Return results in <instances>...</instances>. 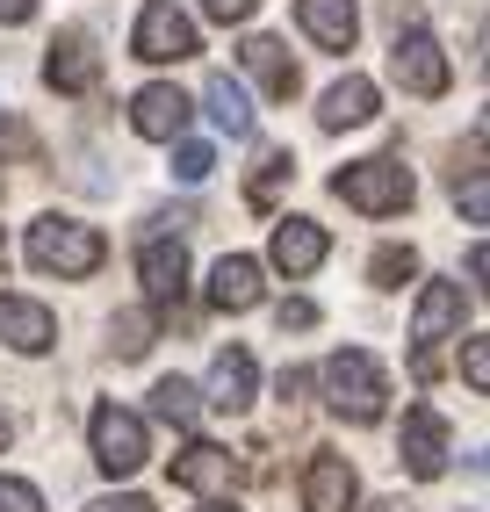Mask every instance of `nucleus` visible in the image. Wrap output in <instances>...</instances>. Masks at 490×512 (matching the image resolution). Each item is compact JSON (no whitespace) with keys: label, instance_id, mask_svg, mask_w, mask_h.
Returning <instances> with one entry per match:
<instances>
[{"label":"nucleus","instance_id":"obj_1","mask_svg":"<svg viewBox=\"0 0 490 512\" xmlns=\"http://www.w3.org/2000/svg\"><path fill=\"white\" fill-rule=\"evenodd\" d=\"M325 404L339 419H354V426H375L382 419V404H390V383H382V368L368 347H346L325 361Z\"/></svg>","mask_w":490,"mask_h":512},{"label":"nucleus","instance_id":"obj_2","mask_svg":"<svg viewBox=\"0 0 490 512\" xmlns=\"http://www.w3.org/2000/svg\"><path fill=\"white\" fill-rule=\"evenodd\" d=\"M29 260L44 267V275H94L101 260H109V246H101V231L94 224H73V217H44V224H29Z\"/></svg>","mask_w":490,"mask_h":512},{"label":"nucleus","instance_id":"obj_3","mask_svg":"<svg viewBox=\"0 0 490 512\" xmlns=\"http://www.w3.org/2000/svg\"><path fill=\"white\" fill-rule=\"evenodd\" d=\"M332 195L346 202V210H368V217H397L411 210V174L397 159H354L332 174Z\"/></svg>","mask_w":490,"mask_h":512},{"label":"nucleus","instance_id":"obj_4","mask_svg":"<svg viewBox=\"0 0 490 512\" xmlns=\"http://www.w3.org/2000/svg\"><path fill=\"white\" fill-rule=\"evenodd\" d=\"M130 51L145 58V65H181V58H195L202 44H195V22H188L181 8H173V0H152V8L137 15Z\"/></svg>","mask_w":490,"mask_h":512},{"label":"nucleus","instance_id":"obj_5","mask_svg":"<svg viewBox=\"0 0 490 512\" xmlns=\"http://www.w3.org/2000/svg\"><path fill=\"white\" fill-rule=\"evenodd\" d=\"M390 73H397V87H404V94H418V101H440V94H447V51L426 37V29H397Z\"/></svg>","mask_w":490,"mask_h":512},{"label":"nucleus","instance_id":"obj_6","mask_svg":"<svg viewBox=\"0 0 490 512\" xmlns=\"http://www.w3.org/2000/svg\"><path fill=\"white\" fill-rule=\"evenodd\" d=\"M87 433H94V462L109 469V476L145 469V419H137V412H123V404H101Z\"/></svg>","mask_w":490,"mask_h":512},{"label":"nucleus","instance_id":"obj_7","mask_svg":"<svg viewBox=\"0 0 490 512\" xmlns=\"http://www.w3.org/2000/svg\"><path fill=\"white\" fill-rule=\"evenodd\" d=\"M462 325V289L454 282H426V296H418V318H411V339H418V383L433 375V347Z\"/></svg>","mask_w":490,"mask_h":512},{"label":"nucleus","instance_id":"obj_8","mask_svg":"<svg viewBox=\"0 0 490 512\" xmlns=\"http://www.w3.org/2000/svg\"><path fill=\"white\" fill-rule=\"evenodd\" d=\"M188 116H195V101L181 94V87H145V94H137L130 101V123H137V138H159V145H173V138H181V130H188Z\"/></svg>","mask_w":490,"mask_h":512},{"label":"nucleus","instance_id":"obj_9","mask_svg":"<svg viewBox=\"0 0 490 512\" xmlns=\"http://www.w3.org/2000/svg\"><path fill=\"white\" fill-rule=\"evenodd\" d=\"M354 462L346 455H310L303 469V512H354Z\"/></svg>","mask_w":490,"mask_h":512},{"label":"nucleus","instance_id":"obj_10","mask_svg":"<svg viewBox=\"0 0 490 512\" xmlns=\"http://www.w3.org/2000/svg\"><path fill=\"white\" fill-rule=\"evenodd\" d=\"M44 80H51L58 94H87V87L101 80V58H94V44L80 37V29H65V37L51 44V58H44Z\"/></svg>","mask_w":490,"mask_h":512},{"label":"nucleus","instance_id":"obj_11","mask_svg":"<svg viewBox=\"0 0 490 512\" xmlns=\"http://www.w3.org/2000/svg\"><path fill=\"white\" fill-rule=\"evenodd\" d=\"M404 469L411 476H440L447 469V426L433 404H411V419H404Z\"/></svg>","mask_w":490,"mask_h":512},{"label":"nucleus","instance_id":"obj_12","mask_svg":"<svg viewBox=\"0 0 490 512\" xmlns=\"http://www.w3.org/2000/svg\"><path fill=\"white\" fill-rule=\"evenodd\" d=\"M0 339H8L15 354H44L58 339V318L44 303H29V296H0Z\"/></svg>","mask_w":490,"mask_h":512},{"label":"nucleus","instance_id":"obj_13","mask_svg":"<svg viewBox=\"0 0 490 512\" xmlns=\"http://www.w3.org/2000/svg\"><path fill=\"white\" fill-rule=\"evenodd\" d=\"M267 260L282 267V275H310V267L325 260V231L310 224V217H282L274 238H267Z\"/></svg>","mask_w":490,"mask_h":512},{"label":"nucleus","instance_id":"obj_14","mask_svg":"<svg viewBox=\"0 0 490 512\" xmlns=\"http://www.w3.org/2000/svg\"><path fill=\"white\" fill-rule=\"evenodd\" d=\"M137 282L152 289V303H173L188 289V246L181 238H152V246L137 253Z\"/></svg>","mask_w":490,"mask_h":512},{"label":"nucleus","instance_id":"obj_15","mask_svg":"<svg viewBox=\"0 0 490 512\" xmlns=\"http://www.w3.org/2000/svg\"><path fill=\"white\" fill-rule=\"evenodd\" d=\"M209 303H217V311H253L260 303V260L224 253L217 267H209Z\"/></svg>","mask_w":490,"mask_h":512},{"label":"nucleus","instance_id":"obj_16","mask_svg":"<svg viewBox=\"0 0 490 512\" xmlns=\"http://www.w3.org/2000/svg\"><path fill=\"white\" fill-rule=\"evenodd\" d=\"M253 383H260L253 354H245V347H224L217 368H209V404H217V412H245V404H253Z\"/></svg>","mask_w":490,"mask_h":512},{"label":"nucleus","instance_id":"obj_17","mask_svg":"<svg viewBox=\"0 0 490 512\" xmlns=\"http://www.w3.org/2000/svg\"><path fill=\"white\" fill-rule=\"evenodd\" d=\"M296 22H303L325 51H354V29H361L354 0H296Z\"/></svg>","mask_w":490,"mask_h":512},{"label":"nucleus","instance_id":"obj_18","mask_svg":"<svg viewBox=\"0 0 490 512\" xmlns=\"http://www.w3.org/2000/svg\"><path fill=\"white\" fill-rule=\"evenodd\" d=\"M231 476H238L231 448H209V440H195L188 455H173V484H181V491H224Z\"/></svg>","mask_w":490,"mask_h":512},{"label":"nucleus","instance_id":"obj_19","mask_svg":"<svg viewBox=\"0 0 490 512\" xmlns=\"http://www.w3.org/2000/svg\"><path fill=\"white\" fill-rule=\"evenodd\" d=\"M238 58H245V73H253V80H260L274 101H289V94L303 87V80H296V58H289L282 44H274V37H253V44L238 51Z\"/></svg>","mask_w":490,"mask_h":512},{"label":"nucleus","instance_id":"obj_20","mask_svg":"<svg viewBox=\"0 0 490 512\" xmlns=\"http://www.w3.org/2000/svg\"><path fill=\"white\" fill-rule=\"evenodd\" d=\"M375 116V80H361V73H346V80H332L325 87V109H318V123L325 130H346V123H368Z\"/></svg>","mask_w":490,"mask_h":512},{"label":"nucleus","instance_id":"obj_21","mask_svg":"<svg viewBox=\"0 0 490 512\" xmlns=\"http://www.w3.org/2000/svg\"><path fill=\"white\" fill-rule=\"evenodd\" d=\"M202 101H209V123L231 130V138H245V130H253V101H245V87H238L231 73L209 80V87H202Z\"/></svg>","mask_w":490,"mask_h":512},{"label":"nucleus","instance_id":"obj_22","mask_svg":"<svg viewBox=\"0 0 490 512\" xmlns=\"http://www.w3.org/2000/svg\"><path fill=\"white\" fill-rule=\"evenodd\" d=\"M152 412H159L166 426H195V390L181 383V375H166V383L152 390Z\"/></svg>","mask_w":490,"mask_h":512},{"label":"nucleus","instance_id":"obj_23","mask_svg":"<svg viewBox=\"0 0 490 512\" xmlns=\"http://www.w3.org/2000/svg\"><path fill=\"white\" fill-rule=\"evenodd\" d=\"M282 181H296V159H289V152H267L260 174H253V188H245V195H253V210H267V202L282 195Z\"/></svg>","mask_w":490,"mask_h":512},{"label":"nucleus","instance_id":"obj_24","mask_svg":"<svg viewBox=\"0 0 490 512\" xmlns=\"http://www.w3.org/2000/svg\"><path fill=\"white\" fill-rule=\"evenodd\" d=\"M411 267H418V253H411V246H382L368 275H375V289H404V282H411Z\"/></svg>","mask_w":490,"mask_h":512},{"label":"nucleus","instance_id":"obj_25","mask_svg":"<svg viewBox=\"0 0 490 512\" xmlns=\"http://www.w3.org/2000/svg\"><path fill=\"white\" fill-rule=\"evenodd\" d=\"M145 347H152V318H145V311H123V318H116V354L137 361Z\"/></svg>","mask_w":490,"mask_h":512},{"label":"nucleus","instance_id":"obj_26","mask_svg":"<svg viewBox=\"0 0 490 512\" xmlns=\"http://www.w3.org/2000/svg\"><path fill=\"white\" fill-rule=\"evenodd\" d=\"M209 166H217V152H209V145H181V152H173V174H181L188 188L209 181Z\"/></svg>","mask_w":490,"mask_h":512},{"label":"nucleus","instance_id":"obj_27","mask_svg":"<svg viewBox=\"0 0 490 512\" xmlns=\"http://www.w3.org/2000/svg\"><path fill=\"white\" fill-rule=\"evenodd\" d=\"M0 512H44L37 484H22V476H0Z\"/></svg>","mask_w":490,"mask_h":512},{"label":"nucleus","instance_id":"obj_28","mask_svg":"<svg viewBox=\"0 0 490 512\" xmlns=\"http://www.w3.org/2000/svg\"><path fill=\"white\" fill-rule=\"evenodd\" d=\"M462 375H469V390H490V339H469L462 347Z\"/></svg>","mask_w":490,"mask_h":512},{"label":"nucleus","instance_id":"obj_29","mask_svg":"<svg viewBox=\"0 0 490 512\" xmlns=\"http://www.w3.org/2000/svg\"><path fill=\"white\" fill-rule=\"evenodd\" d=\"M253 8H260V0H202V15H209V22H245Z\"/></svg>","mask_w":490,"mask_h":512},{"label":"nucleus","instance_id":"obj_30","mask_svg":"<svg viewBox=\"0 0 490 512\" xmlns=\"http://www.w3.org/2000/svg\"><path fill=\"white\" fill-rule=\"evenodd\" d=\"M462 210H469V224H483V210H490V181H483V174H469V188H462Z\"/></svg>","mask_w":490,"mask_h":512},{"label":"nucleus","instance_id":"obj_31","mask_svg":"<svg viewBox=\"0 0 490 512\" xmlns=\"http://www.w3.org/2000/svg\"><path fill=\"white\" fill-rule=\"evenodd\" d=\"M87 512H152V498H130V491H123V498H94Z\"/></svg>","mask_w":490,"mask_h":512},{"label":"nucleus","instance_id":"obj_32","mask_svg":"<svg viewBox=\"0 0 490 512\" xmlns=\"http://www.w3.org/2000/svg\"><path fill=\"white\" fill-rule=\"evenodd\" d=\"M289 325H296V332L318 325V311H310V303H282V332H289Z\"/></svg>","mask_w":490,"mask_h":512},{"label":"nucleus","instance_id":"obj_33","mask_svg":"<svg viewBox=\"0 0 490 512\" xmlns=\"http://www.w3.org/2000/svg\"><path fill=\"white\" fill-rule=\"evenodd\" d=\"M37 15V0H0V22H29Z\"/></svg>","mask_w":490,"mask_h":512},{"label":"nucleus","instance_id":"obj_34","mask_svg":"<svg viewBox=\"0 0 490 512\" xmlns=\"http://www.w3.org/2000/svg\"><path fill=\"white\" fill-rule=\"evenodd\" d=\"M375 512H411V505H404V498H382V505H375Z\"/></svg>","mask_w":490,"mask_h":512},{"label":"nucleus","instance_id":"obj_35","mask_svg":"<svg viewBox=\"0 0 490 512\" xmlns=\"http://www.w3.org/2000/svg\"><path fill=\"white\" fill-rule=\"evenodd\" d=\"M0 448H8V419H0Z\"/></svg>","mask_w":490,"mask_h":512},{"label":"nucleus","instance_id":"obj_36","mask_svg":"<svg viewBox=\"0 0 490 512\" xmlns=\"http://www.w3.org/2000/svg\"><path fill=\"white\" fill-rule=\"evenodd\" d=\"M202 512H231V505H202Z\"/></svg>","mask_w":490,"mask_h":512}]
</instances>
